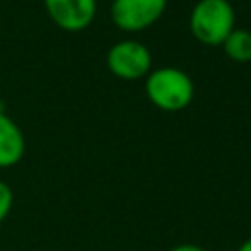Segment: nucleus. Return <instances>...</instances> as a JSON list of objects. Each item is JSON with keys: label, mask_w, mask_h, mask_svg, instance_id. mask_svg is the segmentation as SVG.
<instances>
[{"label": "nucleus", "mask_w": 251, "mask_h": 251, "mask_svg": "<svg viewBox=\"0 0 251 251\" xmlns=\"http://www.w3.org/2000/svg\"><path fill=\"white\" fill-rule=\"evenodd\" d=\"M188 27L196 41L222 47L235 29V10L229 0H198L190 10Z\"/></svg>", "instance_id": "nucleus-1"}, {"label": "nucleus", "mask_w": 251, "mask_h": 251, "mask_svg": "<svg viewBox=\"0 0 251 251\" xmlns=\"http://www.w3.org/2000/svg\"><path fill=\"white\" fill-rule=\"evenodd\" d=\"M145 94L159 110L178 112L192 102L194 82L178 67H159L145 76Z\"/></svg>", "instance_id": "nucleus-2"}, {"label": "nucleus", "mask_w": 251, "mask_h": 251, "mask_svg": "<svg viewBox=\"0 0 251 251\" xmlns=\"http://www.w3.org/2000/svg\"><path fill=\"white\" fill-rule=\"evenodd\" d=\"M151 51L147 45L135 39H124L114 43L106 53L108 71L122 80H137L151 73Z\"/></svg>", "instance_id": "nucleus-3"}, {"label": "nucleus", "mask_w": 251, "mask_h": 251, "mask_svg": "<svg viewBox=\"0 0 251 251\" xmlns=\"http://www.w3.org/2000/svg\"><path fill=\"white\" fill-rule=\"evenodd\" d=\"M167 8V0H112L110 18L114 25L127 33L151 27Z\"/></svg>", "instance_id": "nucleus-4"}, {"label": "nucleus", "mask_w": 251, "mask_h": 251, "mask_svg": "<svg viewBox=\"0 0 251 251\" xmlns=\"http://www.w3.org/2000/svg\"><path fill=\"white\" fill-rule=\"evenodd\" d=\"M51 22L65 31L86 29L96 16V0H43Z\"/></svg>", "instance_id": "nucleus-5"}, {"label": "nucleus", "mask_w": 251, "mask_h": 251, "mask_svg": "<svg viewBox=\"0 0 251 251\" xmlns=\"http://www.w3.org/2000/svg\"><path fill=\"white\" fill-rule=\"evenodd\" d=\"M25 153V137L20 126L0 110V169L14 167Z\"/></svg>", "instance_id": "nucleus-6"}, {"label": "nucleus", "mask_w": 251, "mask_h": 251, "mask_svg": "<svg viewBox=\"0 0 251 251\" xmlns=\"http://www.w3.org/2000/svg\"><path fill=\"white\" fill-rule=\"evenodd\" d=\"M222 49L227 55V59L235 63H249L251 61V31L235 27L222 43Z\"/></svg>", "instance_id": "nucleus-7"}, {"label": "nucleus", "mask_w": 251, "mask_h": 251, "mask_svg": "<svg viewBox=\"0 0 251 251\" xmlns=\"http://www.w3.org/2000/svg\"><path fill=\"white\" fill-rule=\"evenodd\" d=\"M12 206H14V192L4 180H0V224L8 218Z\"/></svg>", "instance_id": "nucleus-8"}, {"label": "nucleus", "mask_w": 251, "mask_h": 251, "mask_svg": "<svg viewBox=\"0 0 251 251\" xmlns=\"http://www.w3.org/2000/svg\"><path fill=\"white\" fill-rule=\"evenodd\" d=\"M169 251H204V249L198 247V245H194V243H178V245L171 247Z\"/></svg>", "instance_id": "nucleus-9"}, {"label": "nucleus", "mask_w": 251, "mask_h": 251, "mask_svg": "<svg viewBox=\"0 0 251 251\" xmlns=\"http://www.w3.org/2000/svg\"><path fill=\"white\" fill-rule=\"evenodd\" d=\"M237 251H251V237H249V239H245V241L237 247Z\"/></svg>", "instance_id": "nucleus-10"}, {"label": "nucleus", "mask_w": 251, "mask_h": 251, "mask_svg": "<svg viewBox=\"0 0 251 251\" xmlns=\"http://www.w3.org/2000/svg\"><path fill=\"white\" fill-rule=\"evenodd\" d=\"M0 110H2V106H0Z\"/></svg>", "instance_id": "nucleus-11"}]
</instances>
